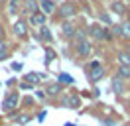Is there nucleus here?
I'll return each instance as SVG.
<instances>
[{"label":"nucleus","instance_id":"1","mask_svg":"<svg viewBox=\"0 0 130 126\" xmlns=\"http://www.w3.org/2000/svg\"><path fill=\"white\" fill-rule=\"evenodd\" d=\"M57 14L63 18L65 22L69 20V18H73L75 14H77V6H75V2H63L61 6H59V12Z\"/></svg>","mask_w":130,"mask_h":126},{"label":"nucleus","instance_id":"27","mask_svg":"<svg viewBox=\"0 0 130 126\" xmlns=\"http://www.w3.org/2000/svg\"><path fill=\"white\" fill-rule=\"evenodd\" d=\"M4 47H6L4 45V39H0V49H4Z\"/></svg>","mask_w":130,"mask_h":126},{"label":"nucleus","instance_id":"20","mask_svg":"<svg viewBox=\"0 0 130 126\" xmlns=\"http://www.w3.org/2000/svg\"><path fill=\"white\" fill-rule=\"evenodd\" d=\"M53 59H55V51H51V49H47V51H45V63L53 61Z\"/></svg>","mask_w":130,"mask_h":126},{"label":"nucleus","instance_id":"6","mask_svg":"<svg viewBox=\"0 0 130 126\" xmlns=\"http://www.w3.org/2000/svg\"><path fill=\"white\" fill-rule=\"evenodd\" d=\"M89 34H91V38H95V39H103L105 38V28L99 26V24H93L89 28Z\"/></svg>","mask_w":130,"mask_h":126},{"label":"nucleus","instance_id":"30","mask_svg":"<svg viewBox=\"0 0 130 126\" xmlns=\"http://www.w3.org/2000/svg\"><path fill=\"white\" fill-rule=\"evenodd\" d=\"M65 126H73V124H65Z\"/></svg>","mask_w":130,"mask_h":126},{"label":"nucleus","instance_id":"22","mask_svg":"<svg viewBox=\"0 0 130 126\" xmlns=\"http://www.w3.org/2000/svg\"><path fill=\"white\" fill-rule=\"evenodd\" d=\"M4 59H8V49H6V47L0 49V61H4Z\"/></svg>","mask_w":130,"mask_h":126},{"label":"nucleus","instance_id":"2","mask_svg":"<svg viewBox=\"0 0 130 126\" xmlns=\"http://www.w3.org/2000/svg\"><path fill=\"white\" fill-rule=\"evenodd\" d=\"M22 14L26 16H34V14H38L40 12V4H38V0H24L22 2Z\"/></svg>","mask_w":130,"mask_h":126},{"label":"nucleus","instance_id":"15","mask_svg":"<svg viewBox=\"0 0 130 126\" xmlns=\"http://www.w3.org/2000/svg\"><path fill=\"white\" fill-rule=\"evenodd\" d=\"M118 61H120V65H130V53L128 51H118Z\"/></svg>","mask_w":130,"mask_h":126},{"label":"nucleus","instance_id":"19","mask_svg":"<svg viewBox=\"0 0 130 126\" xmlns=\"http://www.w3.org/2000/svg\"><path fill=\"white\" fill-rule=\"evenodd\" d=\"M26 81H30V83H38L40 77H38V73H28V75H26Z\"/></svg>","mask_w":130,"mask_h":126},{"label":"nucleus","instance_id":"17","mask_svg":"<svg viewBox=\"0 0 130 126\" xmlns=\"http://www.w3.org/2000/svg\"><path fill=\"white\" fill-rule=\"evenodd\" d=\"M40 30H41V39H43V41H51V38H53V36H51V32H49V28H45V26H41Z\"/></svg>","mask_w":130,"mask_h":126},{"label":"nucleus","instance_id":"28","mask_svg":"<svg viewBox=\"0 0 130 126\" xmlns=\"http://www.w3.org/2000/svg\"><path fill=\"white\" fill-rule=\"evenodd\" d=\"M6 2H8V0H0V6H4V4H6Z\"/></svg>","mask_w":130,"mask_h":126},{"label":"nucleus","instance_id":"14","mask_svg":"<svg viewBox=\"0 0 130 126\" xmlns=\"http://www.w3.org/2000/svg\"><path fill=\"white\" fill-rule=\"evenodd\" d=\"M120 26V32H122V38L124 39H130V22L126 20V22H122V24H118Z\"/></svg>","mask_w":130,"mask_h":126},{"label":"nucleus","instance_id":"10","mask_svg":"<svg viewBox=\"0 0 130 126\" xmlns=\"http://www.w3.org/2000/svg\"><path fill=\"white\" fill-rule=\"evenodd\" d=\"M91 49H93V47H91L89 41H81V43H77V53L81 55V57H87V55L91 53Z\"/></svg>","mask_w":130,"mask_h":126},{"label":"nucleus","instance_id":"11","mask_svg":"<svg viewBox=\"0 0 130 126\" xmlns=\"http://www.w3.org/2000/svg\"><path fill=\"white\" fill-rule=\"evenodd\" d=\"M45 14H41V12H38V14H34V16H30V24L32 26H45Z\"/></svg>","mask_w":130,"mask_h":126},{"label":"nucleus","instance_id":"5","mask_svg":"<svg viewBox=\"0 0 130 126\" xmlns=\"http://www.w3.org/2000/svg\"><path fill=\"white\" fill-rule=\"evenodd\" d=\"M18 101H20V99H18V94H16V93L8 94V97L4 99V102H2V108L10 112V110H14V108L18 106Z\"/></svg>","mask_w":130,"mask_h":126},{"label":"nucleus","instance_id":"13","mask_svg":"<svg viewBox=\"0 0 130 126\" xmlns=\"http://www.w3.org/2000/svg\"><path fill=\"white\" fill-rule=\"evenodd\" d=\"M110 87H112V91L114 93H124V81H122V79H118V77H114L112 79V83H110Z\"/></svg>","mask_w":130,"mask_h":126},{"label":"nucleus","instance_id":"26","mask_svg":"<svg viewBox=\"0 0 130 126\" xmlns=\"http://www.w3.org/2000/svg\"><path fill=\"white\" fill-rule=\"evenodd\" d=\"M0 39H6V32H4V26H0Z\"/></svg>","mask_w":130,"mask_h":126},{"label":"nucleus","instance_id":"4","mask_svg":"<svg viewBox=\"0 0 130 126\" xmlns=\"http://www.w3.org/2000/svg\"><path fill=\"white\" fill-rule=\"evenodd\" d=\"M14 34H16L20 39L28 38V24H26V20H18V22L14 24Z\"/></svg>","mask_w":130,"mask_h":126},{"label":"nucleus","instance_id":"16","mask_svg":"<svg viewBox=\"0 0 130 126\" xmlns=\"http://www.w3.org/2000/svg\"><path fill=\"white\" fill-rule=\"evenodd\" d=\"M79 97H69V99H65V104H67V106H71V108H77V106H79Z\"/></svg>","mask_w":130,"mask_h":126},{"label":"nucleus","instance_id":"18","mask_svg":"<svg viewBox=\"0 0 130 126\" xmlns=\"http://www.w3.org/2000/svg\"><path fill=\"white\" fill-rule=\"evenodd\" d=\"M18 6H20V0H10V4H8L10 14H18Z\"/></svg>","mask_w":130,"mask_h":126},{"label":"nucleus","instance_id":"23","mask_svg":"<svg viewBox=\"0 0 130 126\" xmlns=\"http://www.w3.org/2000/svg\"><path fill=\"white\" fill-rule=\"evenodd\" d=\"M61 81H63V83H73V79L69 77L67 73H61Z\"/></svg>","mask_w":130,"mask_h":126},{"label":"nucleus","instance_id":"24","mask_svg":"<svg viewBox=\"0 0 130 126\" xmlns=\"http://www.w3.org/2000/svg\"><path fill=\"white\" fill-rule=\"evenodd\" d=\"M110 30H112V34H114V36H120V38H122V32H120V26H112V28H110Z\"/></svg>","mask_w":130,"mask_h":126},{"label":"nucleus","instance_id":"25","mask_svg":"<svg viewBox=\"0 0 130 126\" xmlns=\"http://www.w3.org/2000/svg\"><path fill=\"white\" fill-rule=\"evenodd\" d=\"M28 120H30V116H28V114H24V116H22V118H20V120H18V122H20V124H26Z\"/></svg>","mask_w":130,"mask_h":126},{"label":"nucleus","instance_id":"29","mask_svg":"<svg viewBox=\"0 0 130 126\" xmlns=\"http://www.w3.org/2000/svg\"><path fill=\"white\" fill-rule=\"evenodd\" d=\"M126 16H128V22H130V8L126 10Z\"/></svg>","mask_w":130,"mask_h":126},{"label":"nucleus","instance_id":"3","mask_svg":"<svg viewBox=\"0 0 130 126\" xmlns=\"http://www.w3.org/2000/svg\"><path fill=\"white\" fill-rule=\"evenodd\" d=\"M103 75H105L103 65H99L97 61L91 63V71H89V79H91V81H99V79H103Z\"/></svg>","mask_w":130,"mask_h":126},{"label":"nucleus","instance_id":"12","mask_svg":"<svg viewBox=\"0 0 130 126\" xmlns=\"http://www.w3.org/2000/svg\"><path fill=\"white\" fill-rule=\"evenodd\" d=\"M116 77L122 79V81L130 79V65H120V67H118V71H116Z\"/></svg>","mask_w":130,"mask_h":126},{"label":"nucleus","instance_id":"21","mask_svg":"<svg viewBox=\"0 0 130 126\" xmlns=\"http://www.w3.org/2000/svg\"><path fill=\"white\" fill-rule=\"evenodd\" d=\"M59 93V85H49L47 87V94H57Z\"/></svg>","mask_w":130,"mask_h":126},{"label":"nucleus","instance_id":"7","mask_svg":"<svg viewBox=\"0 0 130 126\" xmlns=\"http://www.w3.org/2000/svg\"><path fill=\"white\" fill-rule=\"evenodd\" d=\"M110 10H112L114 14H118V16H124L128 8H126V4H124V2H120V0H114L112 4H110Z\"/></svg>","mask_w":130,"mask_h":126},{"label":"nucleus","instance_id":"9","mask_svg":"<svg viewBox=\"0 0 130 126\" xmlns=\"http://www.w3.org/2000/svg\"><path fill=\"white\" fill-rule=\"evenodd\" d=\"M61 32H63L65 38H73L75 32H77V28H75L71 22H63V26H61Z\"/></svg>","mask_w":130,"mask_h":126},{"label":"nucleus","instance_id":"8","mask_svg":"<svg viewBox=\"0 0 130 126\" xmlns=\"http://www.w3.org/2000/svg\"><path fill=\"white\" fill-rule=\"evenodd\" d=\"M40 12L41 14H51V12H55V4H53L51 0H41L40 2Z\"/></svg>","mask_w":130,"mask_h":126}]
</instances>
